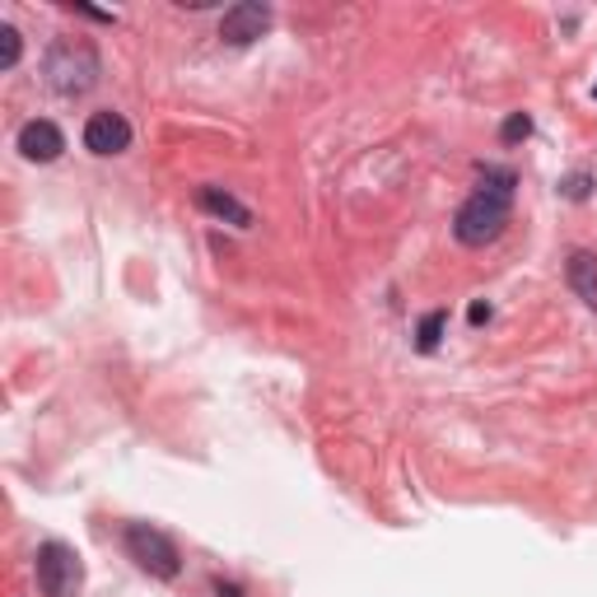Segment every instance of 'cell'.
Returning a JSON list of instances; mask_svg holds the SVG:
<instances>
[{"label":"cell","instance_id":"obj_1","mask_svg":"<svg viewBox=\"0 0 597 597\" xmlns=\"http://www.w3.org/2000/svg\"><path fill=\"white\" fill-rule=\"evenodd\" d=\"M514 173L509 169H486L481 187L462 201L458 220H452V233H458L462 248H486L495 243L509 225V206H514Z\"/></svg>","mask_w":597,"mask_h":597},{"label":"cell","instance_id":"obj_2","mask_svg":"<svg viewBox=\"0 0 597 597\" xmlns=\"http://www.w3.org/2000/svg\"><path fill=\"white\" fill-rule=\"evenodd\" d=\"M42 76H47V84L61 93V99H80V93H89L93 84H99L103 61H99V52H93V42H84V38H61V42L47 47Z\"/></svg>","mask_w":597,"mask_h":597},{"label":"cell","instance_id":"obj_3","mask_svg":"<svg viewBox=\"0 0 597 597\" xmlns=\"http://www.w3.org/2000/svg\"><path fill=\"white\" fill-rule=\"evenodd\" d=\"M33 575H38V593L42 597H76L84 569H80V556L70 551L66 541H42L38 560H33Z\"/></svg>","mask_w":597,"mask_h":597},{"label":"cell","instance_id":"obj_4","mask_svg":"<svg viewBox=\"0 0 597 597\" xmlns=\"http://www.w3.org/2000/svg\"><path fill=\"white\" fill-rule=\"evenodd\" d=\"M127 556L146 569V575H155V579H178V569H182L178 546L163 537L159 528H150V523H131V528H127Z\"/></svg>","mask_w":597,"mask_h":597},{"label":"cell","instance_id":"obj_5","mask_svg":"<svg viewBox=\"0 0 597 597\" xmlns=\"http://www.w3.org/2000/svg\"><path fill=\"white\" fill-rule=\"evenodd\" d=\"M267 29H271V6H261V0H238V6H229L220 19V38L229 47H248Z\"/></svg>","mask_w":597,"mask_h":597},{"label":"cell","instance_id":"obj_6","mask_svg":"<svg viewBox=\"0 0 597 597\" xmlns=\"http://www.w3.org/2000/svg\"><path fill=\"white\" fill-rule=\"evenodd\" d=\"M131 146V122L122 112H93L84 122V150L89 155H122Z\"/></svg>","mask_w":597,"mask_h":597},{"label":"cell","instance_id":"obj_7","mask_svg":"<svg viewBox=\"0 0 597 597\" xmlns=\"http://www.w3.org/2000/svg\"><path fill=\"white\" fill-rule=\"evenodd\" d=\"M61 150H66V136L47 117H33V122L19 127V155L29 163H52V159H61Z\"/></svg>","mask_w":597,"mask_h":597},{"label":"cell","instance_id":"obj_8","mask_svg":"<svg viewBox=\"0 0 597 597\" xmlns=\"http://www.w3.org/2000/svg\"><path fill=\"white\" fill-rule=\"evenodd\" d=\"M565 280L588 308H597V257L593 252H569L565 261Z\"/></svg>","mask_w":597,"mask_h":597},{"label":"cell","instance_id":"obj_9","mask_svg":"<svg viewBox=\"0 0 597 597\" xmlns=\"http://www.w3.org/2000/svg\"><path fill=\"white\" fill-rule=\"evenodd\" d=\"M201 210H210V215H220V220H229V225H238V229H248L252 225V210L243 206V201H233L229 192H220V187H201Z\"/></svg>","mask_w":597,"mask_h":597},{"label":"cell","instance_id":"obj_10","mask_svg":"<svg viewBox=\"0 0 597 597\" xmlns=\"http://www.w3.org/2000/svg\"><path fill=\"white\" fill-rule=\"evenodd\" d=\"M444 327H448V314H444V308H435V314H425V318H420V331H416V346H420L425 355H429V350H439Z\"/></svg>","mask_w":597,"mask_h":597},{"label":"cell","instance_id":"obj_11","mask_svg":"<svg viewBox=\"0 0 597 597\" xmlns=\"http://www.w3.org/2000/svg\"><path fill=\"white\" fill-rule=\"evenodd\" d=\"M19 52H23L19 29H14V23H0V66L14 70V66H19Z\"/></svg>","mask_w":597,"mask_h":597},{"label":"cell","instance_id":"obj_12","mask_svg":"<svg viewBox=\"0 0 597 597\" xmlns=\"http://www.w3.org/2000/svg\"><path fill=\"white\" fill-rule=\"evenodd\" d=\"M499 136H505V146H518V140H528V136H533V117L514 112L509 122H505V131H499Z\"/></svg>","mask_w":597,"mask_h":597},{"label":"cell","instance_id":"obj_13","mask_svg":"<svg viewBox=\"0 0 597 597\" xmlns=\"http://www.w3.org/2000/svg\"><path fill=\"white\" fill-rule=\"evenodd\" d=\"M588 187H593V178H588V173H575V178H569V182H565V197H575V201H584V197H588Z\"/></svg>","mask_w":597,"mask_h":597},{"label":"cell","instance_id":"obj_14","mask_svg":"<svg viewBox=\"0 0 597 597\" xmlns=\"http://www.w3.org/2000/svg\"><path fill=\"white\" fill-rule=\"evenodd\" d=\"M467 318H471L476 327H481V322H490V304H481V299H476V304H471V314H467Z\"/></svg>","mask_w":597,"mask_h":597},{"label":"cell","instance_id":"obj_15","mask_svg":"<svg viewBox=\"0 0 597 597\" xmlns=\"http://www.w3.org/2000/svg\"><path fill=\"white\" fill-rule=\"evenodd\" d=\"M215 593H220V597H243V593H238V588H229L225 579H220V584H215Z\"/></svg>","mask_w":597,"mask_h":597}]
</instances>
